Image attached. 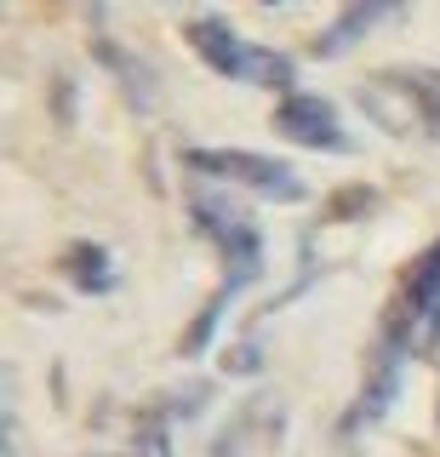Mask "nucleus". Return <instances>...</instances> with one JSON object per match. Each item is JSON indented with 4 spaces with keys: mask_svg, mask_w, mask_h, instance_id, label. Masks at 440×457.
<instances>
[{
    "mask_svg": "<svg viewBox=\"0 0 440 457\" xmlns=\"http://www.w3.org/2000/svg\"><path fill=\"white\" fill-rule=\"evenodd\" d=\"M189 218L195 228L212 240V246L223 252V292H246L252 280L263 275V240H258V223L246 218V212H235V200L212 195V189H195L189 195Z\"/></svg>",
    "mask_w": 440,
    "mask_h": 457,
    "instance_id": "1",
    "label": "nucleus"
},
{
    "mask_svg": "<svg viewBox=\"0 0 440 457\" xmlns=\"http://www.w3.org/2000/svg\"><path fill=\"white\" fill-rule=\"evenodd\" d=\"M183 40H189V46L201 52L223 80L269 86V92L292 86V57H286V52H263V46H252V40H240L235 29H229V23H218V18H195L189 29H183Z\"/></svg>",
    "mask_w": 440,
    "mask_h": 457,
    "instance_id": "2",
    "label": "nucleus"
},
{
    "mask_svg": "<svg viewBox=\"0 0 440 457\" xmlns=\"http://www.w3.org/2000/svg\"><path fill=\"white\" fill-rule=\"evenodd\" d=\"M183 161H189V171H201V178L240 183V189H252L263 200H303L309 195V183L286 161H269V154H252V149H189Z\"/></svg>",
    "mask_w": 440,
    "mask_h": 457,
    "instance_id": "3",
    "label": "nucleus"
},
{
    "mask_svg": "<svg viewBox=\"0 0 440 457\" xmlns=\"http://www.w3.org/2000/svg\"><path fill=\"white\" fill-rule=\"evenodd\" d=\"M275 132H280V137H292V143H303V149H332V154H344V149H349V132L337 126V109L326 104V97H309V92L280 97V109H275Z\"/></svg>",
    "mask_w": 440,
    "mask_h": 457,
    "instance_id": "4",
    "label": "nucleus"
},
{
    "mask_svg": "<svg viewBox=\"0 0 440 457\" xmlns=\"http://www.w3.org/2000/svg\"><path fill=\"white\" fill-rule=\"evenodd\" d=\"M401 320H406V332H411V343H418V349H429V343L440 337V240L418 257V269H411Z\"/></svg>",
    "mask_w": 440,
    "mask_h": 457,
    "instance_id": "5",
    "label": "nucleus"
},
{
    "mask_svg": "<svg viewBox=\"0 0 440 457\" xmlns=\"http://www.w3.org/2000/svg\"><path fill=\"white\" fill-rule=\"evenodd\" d=\"M394 86V92L406 97V114L394 120V132H429V137H440V75H429V69H394V75H383Z\"/></svg>",
    "mask_w": 440,
    "mask_h": 457,
    "instance_id": "6",
    "label": "nucleus"
},
{
    "mask_svg": "<svg viewBox=\"0 0 440 457\" xmlns=\"http://www.w3.org/2000/svg\"><path fill=\"white\" fill-rule=\"evenodd\" d=\"M406 0H344V18H337L332 29H320V40H315V57H337V52H349L361 35H372V29L383 18H394Z\"/></svg>",
    "mask_w": 440,
    "mask_h": 457,
    "instance_id": "7",
    "label": "nucleus"
},
{
    "mask_svg": "<svg viewBox=\"0 0 440 457\" xmlns=\"http://www.w3.org/2000/svg\"><path fill=\"white\" fill-rule=\"evenodd\" d=\"M92 52H97V57H104V63L120 75L126 97H132V109H154V75H149V63H137V57L126 52V46H115L109 35H97V40H92Z\"/></svg>",
    "mask_w": 440,
    "mask_h": 457,
    "instance_id": "8",
    "label": "nucleus"
},
{
    "mask_svg": "<svg viewBox=\"0 0 440 457\" xmlns=\"http://www.w3.org/2000/svg\"><path fill=\"white\" fill-rule=\"evenodd\" d=\"M69 280L80 286V292H109V286H115V275H109V257L97 252V246H87V240H80V246H69Z\"/></svg>",
    "mask_w": 440,
    "mask_h": 457,
    "instance_id": "9",
    "label": "nucleus"
},
{
    "mask_svg": "<svg viewBox=\"0 0 440 457\" xmlns=\"http://www.w3.org/2000/svg\"><path fill=\"white\" fill-rule=\"evenodd\" d=\"M137 457H172V435H166L161 411H149V418L137 423Z\"/></svg>",
    "mask_w": 440,
    "mask_h": 457,
    "instance_id": "10",
    "label": "nucleus"
},
{
    "mask_svg": "<svg viewBox=\"0 0 440 457\" xmlns=\"http://www.w3.org/2000/svg\"><path fill=\"white\" fill-rule=\"evenodd\" d=\"M212 457H240V446H235V435H223L218 446H212Z\"/></svg>",
    "mask_w": 440,
    "mask_h": 457,
    "instance_id": "11",
    "label": "nucleus"
},
{
    "mask_svg": "<svg viewBox=\"0 0 440 457\" xmlns=\"http://www.w3.org/2000/svg\"><path fill=\"white\" fill-rule=\"evenodd\" d=\"M263 6H280V0H263Z\"/></svg>",
    "mask_w": 440,
    "mask_h": 457,
    "instance_id": "12",
    "label": "nucleus"
}]
</instances>
